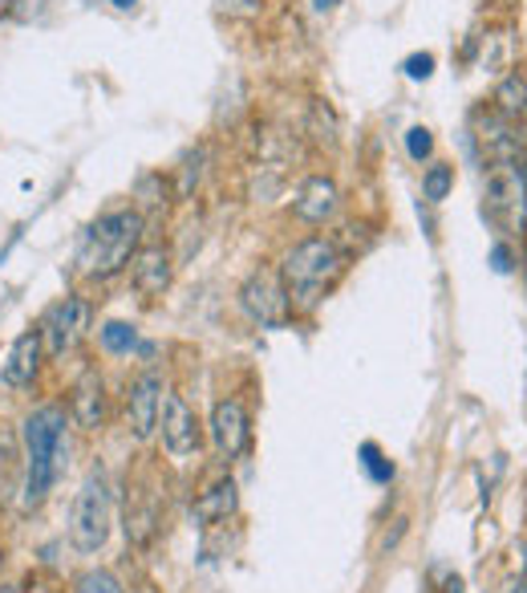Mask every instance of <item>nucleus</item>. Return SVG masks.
<instances>
[{
  "mask_svg": "<svg viewBox=\"0 0 527 593\" xmlns=\"http://www.w3.org/2000/svg\"><path fill=\"white\" fill-rule=\"evenodd\" d=\"M90 317H93L90 301H81V296H61L57 305H49L37 325L45 354L61 358L66 350H74L81 337H86V329H90Z\"/></svg>",
  "mask_w": 527,
  "mask_h": 593,
  "instance_id": "6",
  "label": "nucleus"
},
{
  "mask_svg": "<svg viewBox=\"0 0 527 593\" xmlns=\"http://www.w3.org/2000/svg\"><path fill=\"white\" fill-rule=\"evenodd\" d=\"M134 4H138V0H114V9H122V13H131Z\"/></svg>",
  "mask_w": 527,
  "mask_h": 593,
  "instance_id": "26",
  "label": "nucleus"
},
{
  "mask_svg": "<svg viewBox=\"0 0 527 593\" xmlns=\"http://www.w3.org/2000/svg\"><path fill=\"white\" fill-rule=\"evenodd\" d=\"M74 593H122V581L110 569H90V573L78 578V590Z\"/></svg>",
  "mask_w": 527,
  "mask_h": 593,
  "instance_id": "19",
  "label": "nucleus"
},
{
  "mask_svg": "<svg viewBox=\"0 0 527 593\" xmlns=\"http://www.w3.org/2000/svg\"><path fill=\"white\" fill-rule=\"evenodd\" d=\"M236 484L232 480H215L211 488H203L195 500V521L199 525H220V521H227V516L236 513Z\"/></svg>",
  "mask_w": 527,
  "mask_h": 593,
  "instance_id": "15",
  "label": "nucleus"
},
{
  "mask_svg": "<svg viewBox=\"0 0 527 593\" xmlns=\"http://www.w3.org/2000/svg\"><path fill=\"white\" fill-rule=\"evenodd\" d=\"M406 78H414V81H426L430 74H435V57L430 54H414V57H406Z\"/></svg>",
  "mask_w": 527,
  "mask_h": 593,
  "instance_id": "22",
  "label": "nucleus"
},
{
  "mask_svg": "<svg viewBox=\"0 0 527 593\" xmlns=\"http://www.w3.org/2000/svg\"><path fill=\"white\" fill-rule=\"evenodd\" d=\"M215 9L227 16H256L260 13V0H215Z\"/></svg>",
  "mask_w": 527,
  "mask_h": 593,
  "instance_id": "23",
  "label": "nucleus"
},
{
  "mask_svg": "<svg viewBox=\"0 0 527 593\" xmlns=\"http://www.w3.org/2000/svg\"><path fill=\"white\" fill-rule=\"evenodd\" d=\"M333 4H337V0H316V13H329Z\"/></svg>",
  "mask_w": 527,
  "mask_h": 593,
  "instance_id": "27",
  "label": "nucleus"
},
{
  "mask_svg": "<svg viewBox=\"0 0 527 593\" xmlns=\"http://www.w3.org/2000/svg\"><path fill=\"white\" fill-rule=\"evenodd\" d=\"M41 354H45V346H41V334H37V329H25V334L13 342L9 362H4V370H0L4 387H13V391L29 387V382L37 378V370H41Z\"/></svg>",
  "mask_w": 527,
  "mask_h": 593,
  "instance_id": "14",
  "label": "nucleus"
},
{
  "mask_svg": "<svg viewBox=\"0 0 527 593\" xmlns=\"http://www.w3.org/2000/svg\"><path fill=\"white\" fill-rule=\"evenodd\" d=\"M61 451H66V411L61 406L33 411L25 418V492H21L25 508L45 504L57 468H61Z\"/></svg>",
  "mask_w": 527,
  "mask_h": 593,
  "instance_id": "1",
  "label": "nucleus"
},
{
  "mask_svg": "<svg viewBox=\"0 0 527 593\" xmlns=\"http://www.w3.org/2000/svg\"><path fill=\"white\" fill-rule=\"evenodd\" d=\"M524 277H527V244H524Z\"/></svg>",
  "mask_w": 527,
  "mask_h": 593,
  "instance_id": "30",
  "label": "nucleus"
},
{
  "mask_svg": "<svg viewBox=\"0 0 527 593\" xmlns=\"http://www.w3.org/2000/svg\"><path fill=\"white\" fill-rule=\"evenodd\" d=\"M483 208L500 228H519L527 220V167L515 159H491L483 176Z\"/></svg>",
  "mask_w": 527,
  "mask_h": 593,
  "instance_id": "5",
  "label": "nucleus"
},
{
  "mask_svg": "<svg viewBox=\"0 0 527 593\" xmlns=\"http://www.w3.org/2000/svg\"><path fill=\"white\" fill-rule=\"evenodd\" d=\"M0 593H16V590H9V585H0Z\"/></svg>",
  "mask_w": 527,
  "mask_h": 593,
  "instance_id": "31",
  "label": "nucleus"
},
{
  "mask_svg": "<svg viewBox=\"0 0 527 593\" xmlns=\"http://www.w3.org/2000/svg\"><path fill=\"white\" fill-rule=\"evenodd\" d=\"M495 110H500L507 122H519L527 119V74H507L500 81V90H495Z\"/></svg>",
  "mask_w": 527,
  "mask_h": 593,
  "instance_id": "16",
  "label": "nucleus"
},
{
  "mask_svg": "<svg viewBox=\"0 0 527 593\" xmlns=\"http://www.w3.org/2000/svg\"><path fill=\"white\" fill-rule=\"evenodd\" d=\"M345 272L341 248L325 236H313V240L296 244L289 257H284V269H280V281L289 289V301L296 310H316L321 296L329 293L337 277Z\"/></svg>",
  "mask_w": 527,
  "mask_h": 593,
  "instance_id": "2",
  "label": "nucleus"
},
{
  "mask_svg": "<svg viewBox=\"0 0 527 593\" xmlns=\"http://www.w3.org/2000/svg\"><path fill=\"white\" fill-rule=\"evenodd\" d=\"M143 240V216L138 212H110L93 220L78 244V269L86 277H114L131 265Z\"/></svg>",
  "mask_w": 527,
  "mask_h": 593,
  "instance_id": "3",
  "label": "nucleus"
},
{
  "mask_svg": "<svg viewBox=\"0 0 527 593\" xmlns=\"http://www.w3.org/2000/svg\"><path fill=\"white\" fill-rule=\"evenodd\" d=\"M131 281H134V289L143 296H158L167 284H171V272H175V265H171V253L162 248V244H150V248H138L131 257Z\"/></svg>",
  "mask_w": 527,
  "mask_h": 593,
  "instance_id": "11",
  "label": "nucleus"
},
{
  "mask_svg": "<svg viewBox=\"0 0 527 593\" xmlns=\"http://www.w3.org/2000/svg\"><path fill=\"white\" fill-rule=\"evenodd\" d=\"M69 418L78 423L81 432H98L105 418V394H102V378L98 370H86V374L74 382L69 391Z\"/></svg>",
  "mask_w": 527,
  "mask_h": 593,
  "instance_id": "13",
  "label": "nucleus"
},
{
  "mask_svg": "<svg viewBox=\"0 0 527 593\" xmlns=\"http://www.w3.org/2000/svg\"><path fill=\"white\" fill-rule=\"evenodd\" d=\"M337 203H341L337 183H333L329 176H313L301 183L296 200H292V212H296V220H304V224H325V220H333Z\"/></svg>",
  "mask_w": 527,
  "mask_h": 593,
  "instance_id": "12",
  "label": "nucleus"
},
{
  "mask_svg": "<svg viewBox=\"0 0 527 593\" xmlns=\"http://www.w3.org/2000/svg\"><path fill=\"white\" fill-rule=\"evenodd\" d=\"M239 305H244L251 322L264 325V329H280L292 313L289 289H284V281H280L277 272H268V269L251 272L248 281H244V289H239Z\"/></svg>",
  "mask_w": 527,
  "mask_h": 593,
  "instance_id": "7",
  "label": "nucleus"
},
{
  "mask_svg": "<svg viewBox=\"0 0 527 593\" xmlns=\"http://www.w3.org/2000/svg\"><path fill=\"white\" fill-rule=\"evenodd\" d=\"M102 346H105V354H131L134 346H138V329H134L131 322H105Z\"/></svg>",
  "mask_w": 527,
  "mask_h": 593,
  "instance_id": "18",
  "label": "nucleus"
},
{
  "mask_svg": "<svg viewBox=\"0 0 527 593\" xmlns=\"http://www.w3.org/2000/svg\"><path fill=\"white\" fill-rule=\"evenodd\" d=\"M450 188H455V167H447V163H435V167H426V176H422V195L430 203L447 200Z\"/></svg>",
  "mask_w": 527,
  "mask_h": 593,
  "instance_id": "17",
  "label": "nucleus"
},
{
  "mask_svg": "<svg viewBox=\"0 0 527 593\" xmlns=\"http://www.w3.org/2000/svg\"><path fill=\"white\" fill-rule=\"evenodd\" d=\"M361 463H366V472L373 475L378 484H390V480H394V463H390V459L378 451V444L361 447Z\"/></svg>",
  "mask_w": 527,
  "mask_h": 593,
  "instance_id": "20",
  "label": "nucleus"
},
{
  "mask_svg": "<svg viewBox=\"0 0 527 593\" xmlns=\"http://www.w3.org/2000/svg\"><path fill=\"white\" fill-rule=\"evenodd\" d=\"M110 516H114V500H110V484H105L102 468H90L74 500V516H69V540L78 553H98L110 537Z\"/></svg>",
  "mask_w": 527,
  "mask_h": 593,
  "instance_id": "4",
  "label": "nucleus"
},
{
  "mask_svg": "<svg viewBox=\"0 0 527 593\" xmlns=\"http://www.w3.org/2000/svg\"><path fill=\"white\" fill-rule=\"evenodd\" d=\"M25 593H61V590H57V581H49V578H33Z\"/></svg>",
  "mask_w": 527,
  "mask_h": 593,
  "instance_id": "25",
  "label": "nucleus"
},
{
  "mask_svg": "<svg viewBox=\"0 0 527 593\" xmlns=\"http://www.w3.org/2000/svg\"><path fill=\"white\" fill-rule=\"evenodd\" d=\"M406 150H410V159H430V150H435V135L426 131V126H410L406 131Z\"/></svg>",
  "mask_w": 527,
  "mask_h": 593,
  "instance_id": "21",
  "label": "nucleus"
},
{
  "mask_svg": "<svg viewBox=\"0 0 527 593\" xmlns=\"http://www.w3.org/2000/svg\"><path fill=\"white\" fill-rule=\"evenodd\" d=\"M158 411H162V378L155 370H146L131 382L126 394V423H131L134 439H150L158 427Z\"/></svg>",
  "mask_w": 527,
  "mask_h": 593,
  "instance_id": "9",
  "label": "nucleus"
},
{
  "mask_svg": "<svg viewBox=\"0 0 527 593\" xmlns=\"http://www.w3.org/2000/svg\"><path fill=\"white\" fill-rule=\"evenodd\" d=\"M211 439H215V451L224 459H239L248 451V411L239 399H224V403H215L211 411Z\"/></svg>",
  "mask_w": 527,
  "mask_h": 593,
  "instance_id": "10",
  "label": "nucleus"
},
{
  "mask_svg": "<svg viewBox=\"0 0 527 593\" xmlns=\"http://www.w3.org/2000/svg\"><path fill=\"white\" fill-rule=\"evenodd\" d=\"M447 593H462V581H459V578H450V581H447Z\"/></svg>",
  "mask_w": 527,
  "mask_h": 593,
  "instance_id": "29",
  "label": "nucleus"
},
{
  "mask_svg": "<svg viewBox=\"0 0 527 593\" xmlns=\"http://www.w3.org/2000/svg\"><path fill=\"white\" fill-rule=\"evenodd\" d=\"M491 269L512 272V248H507V244H495V248H491Z\"/></svg>",
  "mask_w": 527,
  "mask_h": 593,
  "instance_id": "24",
  "label": "nucleus"
},
{
  "mask_svg": "<svg viewBox=\"0 0 527 593\" xmlns=\"http://www.w3.org/2000/svg\"><path fill=\"white\" fill-rule=\"evenodd\" d=\"M13 4H16V0H0V16H9V13H13Z\"/></svg>",
  "mask_w": 527,
  "mask_h": 593,
  "instance_id": "28",
  "label": "nucleus"
},
{
  "mask_svg": "<svg viewBox=\"0 0 527 593\" xmlns=\"http://www.w3.org/2000/svg\"><path fill=\"white\" fill-rule=\"evenodd\" d=\"M158 423H162V447H167L175 459L199 456L203 432H199V415L191 411V403H187L183 394H167V403L158 411Z\"/></svg>",
  "mask_w": 527,
  "mask_h": 593,
  "instance_id": "8",
  "label": "nucleus"
}]
</instances>
